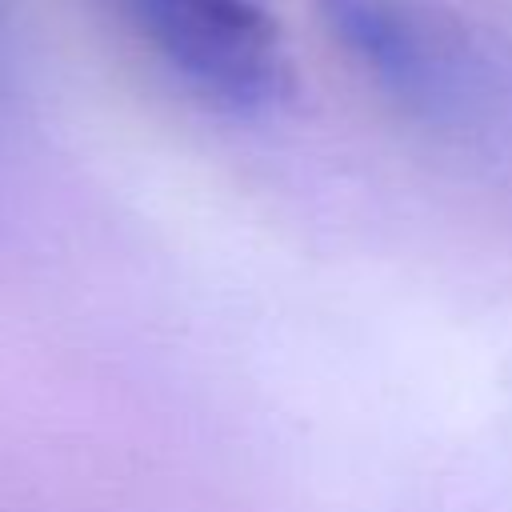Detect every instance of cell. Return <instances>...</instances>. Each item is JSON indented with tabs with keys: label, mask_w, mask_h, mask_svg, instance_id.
Wrapping results in <instances>:
<instances>
[{
	"label": "cell",
	"mask_w": 512,
	"mask_h": 512,
	"mask_svg": "<svg viewBox=\"0 0 512 512\" xmlns=\"http://www.w3.org/2000/svg\"><path fill=\"white\" fill-rule=\"evenodd\" d=\"M328 32L400 108L464 120L484 92V64L464 28L420 0H320Z\"/></svg>",
	"instance_id": "obj_1"
},
{
	"label": "cell",
	"mask_w": 512,
	"mask_h": 512,
	"mask_svg": "<svg viewBox=\"0 0 512 512\" xmlns=\"http://www.w3.org/2000/svg\"><path fill=\"white\" fill-rule=\"evenodd\" d=\"M136 36L204 100L260 108L284 88V52L260 0H112Z\"/></svg>",
	"instance_id": "obj_2"
}]
</instances>
